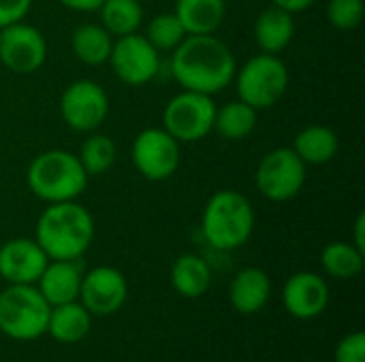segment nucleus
Here are the masks:
<instances>
[{
    "instance_id": "obj_1",
    "label": "nucleus",
    "mask_w": 365,
    "mask_h": 362,
    "mask_svg": "<svg viewBox=\"0 0 365 362\" xmlns=\"http://www.w3.org/2000/svg\"><path fill=\"white\" fill-rule=\"evenodd\" d=\"M235 70L233 51L214 34H188L171 51V75L182 90L214 96L233 81Z\"/></svg>"
},
{
    "instance_id": "obj_2",
    "label": "nucleus",
    "mask_w": 365,
    "mask_h": 362,
    "mask_svg": "<svg viewBox=\"0 0 365 362\" xmlns=\"http://www.w3.org/2000/svg\"><path fill=\"white\" fill-rule=\"evenodd\" d=\"M34 241L49 260H79L94 241V218L77 201L51 203L36 220Z\"/></svg>"
},
{
    "instance_id": "obj_3",
    "label": "nucleus",
    "mask_w": 365,
    "mask_h": 362,
    "mask_svg": "<svg viewBox=\"0 0 365 362\" xmlns=\"http://www.w3.org/2000/svg\"><path fill=\"white\" fill-rule=\"evenodd\" d=\"M88 179L79 158L68 149L41 151L26 171L28 190L47 205L77 201L83 194Z\"/></svg>"
},
{
    "instance_id": "obj_4",
    "label": "nucleus",
    "mask_w": 365,
    "mask_h": 362,
    "mask_svg": "<svg viewBox=\"0 0 365 362\" xmlns=\"http://www.w3.org/2000/svg\"><path fill=\"white\" fill-rule=\"evenodd\" d=\"M252 203L237 190L214 192L201 215V233L205 241L222 252L237 250L248 243L255 233Z\"/></svg>"
},
{
    "instance_id": "obj_5",
    "label": "nucleus",
    "mask_w": 365,
    "mask_h": 362,
    "mask_svg": "<svg viewBox=\"0 0 365 362\" xmlns=\"http://www.w3.org/2000/svg\"><path fill=\"white\" fill-rule=\"evenodd\" d=\"M49 312L34 284H9L0 292V333L13 341H34L47 333Z\"/></svg>"
},
{
    "instance_id": "obj_6",
    "label": "nucleus",
    "mask_w": 365,
    "mask_h": 362,
    "mask_svg": "<svg viewBox=\"0 0 365 362\" xmlns=\"http://www.w3.org/2000/svg\"><path fill=\"white\" fill-rule=\"evenodd\" d=\"M233 81L237 87V98L261 111L272 109L282 100L289 90L291 77L280 55L259 53L237 66Z\"/></svg>"
},
{
    "instance_id": "obj_7",
    "label": "nucleus",
    "mask_w": 365,
    "mask_h": 362,
    "mask_svg": "<svg viewBox=\"0 0 365 362\" xmlns=\"http://www.w3.org/2000/svg\"><path fill=\"white\" fill-rule=\"evenodd\" d=\"M306 177L308 164L293 147H276L261 158L255 171V186L267 201L287 203L302 192Z\"/></svg>"
},
{
    "instance_id": "obj_8",
    "label": "nucleus",
    "mask_w": 365,
    "mask_h": 362,
    "mask_svg": "<svg viewBox=\"0 0 365 362\" xmlns=\"http://www.w3.org/2000/svg\"><path fill=\"white\" fill-rule=\"evenodd\" d=\"M216 102L207 94L182 90L163 111V128L178 143H195L214 130Z\"/></svg>"
},
{
    "instance_id": "obj_9",
    "label": "nucleus",
    "mask_w": 365,
    "mask_h": 362,
    "mask_svg": "<svg viewBox=\"0 0 365 362\" xmlns=\"http://www.w3.org/2000/svg\"><path fill=\"white\" fill-rule=\"evenodd\" d=\"M130 160L148 181H165L180 169V143L165 128H143L133 139Z\"/></svg>"
},
{
    "instance_id": "obj_10",
    "label": "nucleus",
    "mask_w": 365,
    "mask_h": 362,
    "mask_svg": "<svg viewBox=\"0 0 365 362\" xmlns=\"http://www.w3.org/2000/svg\"><path fill=\"white\" fill-rule=\"evenodd\" d=\"M60 115L71 130L90 134L109 117V96L96 81L77 79L60 96Z\"/></svg>"
},
{
    "instance_id": "obj_11",
    "label": "nucleus",
    "mask_w": 365,
    "mask_h": 362,
    "mask_svg": "<svg viewBox=\"0 0 365 362\" xmlns=\"http://www.w3.org/2000/svg\"><path fill=\"white\" fill-rule=\"evenodd\" d=\"M115 77L126 85H145L160 70V51L139 32L113 38L111 55L107 60Z\"/></svg>"
},
{
    "instance_id": "obj_12",
    "label": "nucleus",
    "mask_w": 365,
    "mask_h": 362,
    "mask_svg": "<svg viewBox=\"0 0 365 362\" xmlns=\"http://www.w3.org/2000/svg\"><path fill=\"white\" fill-rule=\"evenodd\" d=\"M47 60L43 32L26 21L0 28V64L15 75H32Z\"/></svg>"
},
{
    "instance_id": "obj_13",
    "label": "nucleus",
    "mask_w": 365,
    "mask_h": 362,
    "mask_svg": "<svg viewBox=\"0 0 365 362\" xmlns=\"http://www.w3.org/2000/svg\"><path fill=\"white\" fill-rule=\"evenodd\" d=\"M128 299V282L115 267L101 265L83 273L79 301L92 316H111L124 307Z\"/></svg>"
},
{
    "instance_id": "obj_14",
    "label": "nucleus",
    "mask_w": 365,
    "mask_h": 362,
    "mask_svg": "<svg viewBox=\"0 0 365 362\" xmlns=\"http://www.w3.org/2000/svg\"><path fill=\"white\" fill-rule=\"evenodd\" d=\"M282 303H284V309L293 318L314 320L329 305V286L321 275H317L312 271L293 273L284 282Z\"/></svg>"
},
{
    "instance_id": "obj_15",
    "label": "nucleus",
    "mask_w": 365,
    "mask_h": 362,
    "mask_svg": "<svg viewBox=\"0 0 365 362\" xmlns=\"http://www.w3.org/2000/svg\"><path fill=\"white\" fill-rule=\"evenodd\" d=\"M49 258L34 239H11L0 247V277L6 284H36Z\"/></svg>"
},
{
    "instance_id": "obj_16",
    "label": "nucleus",
    "mask_w": 365,
    "mask_h": 362,
    "mask_svg": "<svg viewBox=\"0 0 365 362\" xmlns=\"http://www.w3.org/2000/svg\"><path fill=\"white\" fill-rule=\"evenodd\" d=\"M81 277L83 271L77 260H49L36 282V288L43 299L56 307L79 301Z\"/></svg>"
},
{
    "instance_id": "obj_17",
    "label": "nucleus",
    "mask_w": 365,
    "mask_h": 362,
    "mask_svg": "<svg viewBox=\"0 0 365 362\" xmlns=\"http://www.w3.org/2000/svg\"><path fill=\"white\" fill-rule=\"evenodd\" d=\"M272 297V280L259 267H246L235 273L229 286V301L240 314H257L261 312Z\"/></svg>"
},
{
    "instance_id": "obj_18",
    "label": "nucleus",
    "mask_w": 365,
    "mask_h": 362,
    "mask_svg": "<svg viewBox=\"0 0 365 362\" xmlns=\"http://www.w3.org/2000/svg\"><path fill=\"white\" fill-rule=\"evenodd\" d=\"M295 36V19L291 13L269 6L255 21V41L261 53H282Z\"/></svg>"
},
{
    "instance_id": "obj_19",
    "label": "nucleus",
    "mask_w": 365,
    "mask_h": 362,
    "mask_svg": "<svg viewBox=\"0 0 365 362\" xmlns=\"http://www.w3.org/2000/svg\"><path fill=\"white\" fill-rule=\"evenodd\" d=\"M293 151L306 162V164H327L336 158L340 149L338 134L323 124H312L302 128L293 139Z\"/></svg>"
},
{
    "instance_id": "obj_20",
    "label": "nucleus",
    "mask_w": 365,
    "mask_h": 362,
    "mask_svg": "<svg viewBox=\"0 0 365 362\" xmlns=\"http://www.w3.org/2000/svg\"><path fill=\"white\" fill-rule=\"evenodd\" d=\"M173 13L186 34H214L227 15V0H175Z\"/></svg>"
},
{
    "instance_id": "obj_21",
    "label": "nucleus",
    "mask_w": 365,
    "mask_h": 362,
    "mask_svg": "<svg viewBox=\"0 0 365 362\" xmlns=\"http://www.w3.org/2000/svg\"><path fill=\"white\" fill-rule=\"evenodd\" d=\"M92 329V314L77 301L56 305L49 312L47 333L60 344H79Z\"/></svg>"
},
{
    "instance_id": "obj_22",
    "label": "nucleus",
    "mask_w": 365,
    "mask_h": 362,
    "mask_svg": "<svg viewBox=\"0 0 365 362\" xmlns=\"http://www.w3.org/2000/svg\"><path fill=\"white\" fill-rule=\"evenodd\" d=\"M171 286L186 299H199L210 290L212 269L197 254H182L171 265Z\"/></svg>"
},
{
    "instance_id": "obj_23",
    "label": "nucleus",
    "mask_w": 365,
    "mask_h": 362,
    "mask_svg": "<svg viewBox=\"0 0 365 362\" xmlns=\"http://www.w3.org/2000/svg\"><path fill=\"white\" fill-rule=\"evenodd\" d=\"M71 47L75 58L86 66H101L109 60L113 36L101 23H81L71 34Z\"/></svg>"
},
{
    "instance_id": "obj_24",
    "label": "nucleus",
    "mask_w": 365,
    "mask_h": 362,
    "mask_svg": "<svg viewBox=\"0 0 365 362\" xmlns=\"http://www.w3.org/2000/svg\"><path fill=\"white\" fill-rule=\"evenodd\" d=\"M257 109L244 100H231L222 107H216L214 132L225 141H242L252 134L257 128Z\"/></svg>"
},
{
    "instance_id": "obj_25",
    "label": "nucleus",
    "mask_w": 365,
    "mask_h": 362,
    "mask_svg": "<svg viewBox=\"0 0 365 362\" xmlns=\"http://www.w3.org/2000/svg\"><path fill=\"white\" fill-rule=\"evenodd\" d=\"M101 26L113 36H126L143 23V4L139 0H105L98 6Z\"/></svg>"
},
{
    "instance_id": "obj_26",
    "label": "nucleus",
    "mask_w": 365,
    "mask_h": 362,
    "mask_svg": "<svg viewBox=\"0 0 365 362\" xmlns=\"http://www.w3.org/2000/svg\"><path fill=\"white\" fill-rule=\"evenodd\" d=\"M321 265L327 275L336 280H351L364 271L365 254L359 252L351 241H334L323 247Z\"/></svg>"
},
{
    "instance_id": "obj_27",
    "label": "nucleus",
    "mask_w": 365,
    "mask_h": 362,
    "mask_svg": "<svg viewBox=\"0 0 365 362\" xmlns=\"http://www.w3.org/2000/svg\"><path fill=\"white\" fill-rule=\"evenodd\" d=\"M83 171L88 173V177H98L103 173H107L115 160H118V145L111 137L107 134H98L96 130L90 132V137L81 143V149L77 154Z\"/></svg>"
},
{
    "instance_id": "obj_28",
    "label": "nucleus",
    "mask_w": 365,
    "mask_h": 362,
    "mask_svg": "<svg viewBox=\"0 0 365 362\" xmlns=\"http://www.w3.org/2000/svg\"><path fill=\"white\" fill-rule=\"evenodd\" d=\"M158 51H173L188 34L182 26V21L178 19V15L171 13H158L154 15L148 26H145V34H143Z\"/></svg>"
},
{
    "instance_id": "obj_29",
    "label": "nucleus",
    "mask_w": 365,
    "mask_h": 362,
    "mask_svg": "<svg viewBox=\"0 0 365 362\" xmlns=\"http://www.w3.org/2000/svg\"><path fill=\"white\" fill-rule=\"evenodd\" d=\"M364 0H329L327 19L338 30H355L364 21Z\"/></svg>"
},
{
    "instance_id": "obj_30",
    "label": "nucleus",
    "mask_w": 365,
    "mask_h": 362,
    "mask_svg": "<svg viewBox=\"0 0 365 362\" xmlns=\"http://www.w3.org/2000/svg\"><path fill=\"white\" fill-rule=\"evenodd\" d=\"M336 362H365V335L361 331L349 333L340 339L334 352Z\"/></svg>"
},
{
    "instance_id": "obj_31",
    "label": "nucleus",
    "mask_w": 365,
    "mask_h": 362,
    "mask_svg": "<svg viewBox=\"0 0 365 362\" xmlns=\"http://www.w3.org/2000/svg\"><path fill=\"white\" fill-rule=\"evenodd\" d=\"M32 9V0H0V28L24 21Z\"/></svg>"
},
{
    "instance_id": "obj_32",
    "label": "nucleus",
    "mask_w": 365,
    "mask_h": 362,
    "mask_svg": "<svg viewBox=\"0 0 365 362\" xmlns=\"http://www.w3.org/2000/svg\"><path fill=\"white\" fill-rule=\"evenodd\" d=\"M272 2H274V6H278V9H282V11L291 13V15H295V13L308 11L317 0H272Z\"/></svg>"
},
{
    "instance_id": "obj_33",
    "label": "nucleus",
    "mask_w": 365,
    "mask_h": 362,
    "mask_svg": "<svg viewBox=\"0 0 365 362\" xmlns=\"http://www.w3.org/2000/svg\"><path fill=\"white\" fill-rule=\"evenodd\" d=\"M58 2L71 11H77V13H92V11H98V6L105 0H58Z\"/></svg>"
},
{
    "instance_id": "obj_34",
    "label": "nucleus",
    "mask_w": 365,
    "mask_h": 362,
    "mask_svg": "<svg viewBox=\"0 0 365 362\" xmlns=\"http://www.w3.org/2000/svg\"><path fill=\"white\" fill-rule=\"evenodd\" d=\"M359 252L365 254V213H359L353 226V241H351Z\"/></svg>"
},
{
    "instance_id": "obj_35",
    "label": "nucleus",
    "mask_w": 365,
    "mask_h": 362,
    "mask_svg": "<svg viewBox=\"0 0 365 362\" xmlns=\"http://www.w3.org/2000/svg\"><path fill=\"white\" fill-rule=\"evenodd\" d=\"M139 2H148V0H139Z\"/></svg>"
}]
</instances>
